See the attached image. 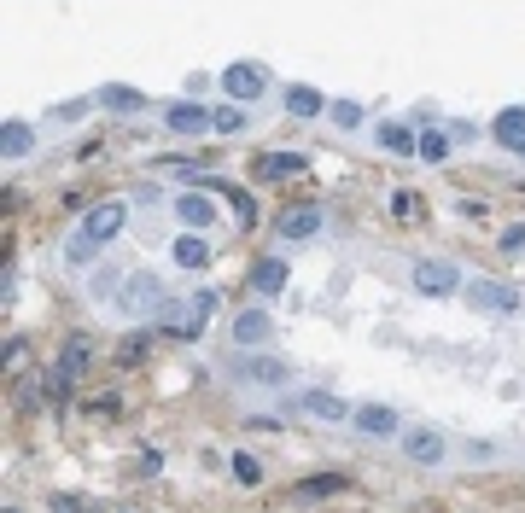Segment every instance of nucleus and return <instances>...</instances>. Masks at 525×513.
Wrapping results in <instances>:
<instances>
[{"label": "nucleus", "instance_id": "1", "mask_svg": "<svg viewBox=\"0 0 525 513\" xmlns=\"http://www.w3.org/2000/svg\"><path fill=\"white\" fill-rule=\"evenodd\" d=\"M111 304H117V315H129V321H158V309L170 304V292H164L158 274H123L117 292H111Z\"/></svg>", "mask_w": 525, "mask_h": 513}, {"label": "nucleus", "instance_id": "2", "mask_svg": "<svg viewBox=\"0 0 525 513\" xmlns=\"http://www.w3.org/2000/svg\"><path fill=\"white\" fill-rule=\"evenodd\" d=\"M269 88H275V76H269V65H257V59H234V65L222 70V94L240 100V105L263 100Z\"/></svg>", "mask_w": 525, "mask_h": 513}, {"label": "nucleus", "instance_id": "3", "mask_svg": "<svg viewBox=\"0 0 525 513\" xmlns=\"http://www.w3.org/2000/svg\"><path fill=\"white\" fill-rule=\"evenodd\" d=\"M409 274H415V292H420V298H455V292H461V280H467L455 263H438V257H420Z\"/></svg>", "mask_w": 525, "mask_h": 513}, {"label": "nucleus", "instance_id": "4", "mask_svg": "<svg viewBox=\"0 0 525 513\" xmlns=\"http://www.w3.org/2000/svg\"><path fill=\"white\" fill-rule=\"evenodd\" d=\"M403 455H409L415 467H444V461H450V444H444L432 426H409V432H403Z\"/></svg>", "mask_w": 525, "mask_h": 513}, {"label": "nucleus", "instance_id": "5", "mask_svg": "<svg viewBox=\"0 0 525 513\" xmlns=\"http://www.w3.org/2000/svg\"><path fill=\"white\" fill-rule=\"evenodd\" d=\"M123 228H129V205H117V199H111V205H94L88 216H82V234H88L94 245H111Z\"/></svg>", "mask_w": 525, "mask_h": 513}, {"label": "nucleus", "instance_id": "6", "mask_svg": "<svg viewBox=\"0 0 525 513\" xmlns=\"http://www.w3.org/2000/svg\"><path fill=\"white\" fill-rule=\"evenodd\" d=\"M350 426H356L362 438H397L403 414H397V409H385V403H356V409H350Z\"/></svg>", "mask_w": 525, "mask_h": 513}, {"label": "nucleus", "instance_id": "7", "mask_svg": "<svg viewBox=\"0 0 525 513\" xmlns=\"http://www.w3.org/2000/svg\"><path fill=\"white\" fill-rule=\"evenodd\" d=\"M286 362H275V356H240L234 362V379H245V385H269V391H280L286 385Z\"/></svg>", "mask_w": 525, "mask_h": 513}, {"label": "nucleus", "instance_id": "8", "mask_svg": "<svg viewBox=\"0 0 525 513\" xmlns=\"http://www.w3.org/2000/svg\"><path fill=\"white\" fill-rule=\"evenodd\" d=\"M251 170H257V181H298V175H310V158L304 152H263Z\"/></svg>", "mask_w": 525, "mask_h": 513}, {"label": "nucleus", "instance_id": "9", "mask_svg": "<svg viewBox=\"0 0 525 513\" xmlns=\"http://www.w3.org/2000/svg\"><path fill=\"white\" fill-rule=\"evenodd\" d=\"M467 298H473V309H485V315H508V309H520V292L502 286V280H473Z\"/></svg>", "mask_w": 525, "mask_h": 513}, {"label": "nucleus", "instance_id": "10", "mask_svg": "<svg viewBox=\"0 0 525 513\" xmlns=\"http://www.w3.org/2000/svg\"><path fill=\"white\" fill-rule=\"evenodd\" d=\"M275 234H280V240H315V234H321V205H292V210H280Z\"/></svg>", "mask_w": 525, "mask_h": 513}, {"label": "nucleus", "instance_id": "11", "mask_svg": "<svg viewBox=\"0 0 525 513\" xmlns=\"http://www.w3.org/2000/svg\"><path fill=\"white\" fill-rule=\"evenodd\" d=\"M298 409L310 414V420H327V426H350V403L345 397H333V391H304Z\"/></svg>", "mask_w": 525, "mask_h": 513}, {"label": "nucleus", "instance_id": "12", "mask_svg": "<svg viewBox=\"0 0 525 513\" xmlns=\"http://www.w3.org/2000/svg\"><path fill=\"white\" fill-rule=\"evenodd\" d=\"M164 129H170V135H210V111L193 100H175L170 111H164Z\"/></svg>", "mask_w": 525, "mask_h": 513}, {"label": "nucleus", "instance_id": "13", "mask_svg": "<svg viewBox=\"0 0 525 513\" xmlns=\"http://www.w3.org/2000/svg\"><path fill=\"white\" fill-rule=\"evenodd\" d=\"M280 105H286V117H321L327 111V94L321 88H310V82H292V88H280Z\"/></svg>", "mask_w": 525, "mask_h": 513}, {"label": "nucleus", "instance_id": "14", "mask_svg": "<svg viewBox=\"0 0 525 513\" xmlns=\"http://www.w3.org/2000/svg\"><path fill=\"white\" fill-rule=\"evenodd\" d=\"M269 333H275L269 309H240V315H234V344H240V350H257V344H269Z\"/></svg>", "mask_w": 525, "mask_h": 513}, {"label": "nucleus", "instance_id": "15", "mask_svg": "<svg viewBox=\"0 0 525 513\" xmlns=\"http://www.w3.org/2000/svg\"><path fill=\"white\" fill-rule=\"evenodd\" d=\"M175 216H181V228H216V199L210 193H181Z\"/></svg>", "mask_w": 525, "mask_h": 513}, {"label": "nucleus", "instance_id": "16", "mask_svg": "<svg viewBox=\"0 0 525 513\" xmlns=\"http://www.w3.org/2000/svg\"><path fill=\"white\" fill-rule=\"evenodd\" d=\"M374 140H380V152H391V158H415L420 152V135L409 129V123H380Z\"/></svg>", "mask_w": 525, "mask_h": 513}, {"label": "nucleus", "instance_id": "17", "mask_svg": "<svg viewBox=\"0 0 525 513\" xmlns=\"http://www.w3.org/2000/svg\"><path fill=\"white\" fill-rule=\"evenodd\" d=\"M94 105H100V111H123V117H135V111H146V94H140V88H123V82H111V88L94 94Z\"/></svg>", "mask_w": 525, "mask_h": 513}, {"label": "nucleus", "instance_id": "18", "mask_svg": "<svg viewBox=\"0 0 525 513\" xmlns=\"http://www.w3.org/2000/svg\"><path fill=\"white\" fill-rule=\"evenodd\" d=\"M82 368H88V344H65L59 350V368H53V397H65V385L82 379Z\"/></svg>", "mask_w": 525, "mask_h": 513}, {"label": "nucleus", "instance_id": "19", "mask_svg": "<svg viewBox=\"0 0 525 513\" xmlns=\"http://www.w3.org/2000/svg\"><path fill=\"white\" fill-rule=\"evenodd\" d=\"M216 309H222V292H216V286H199V292L187 298V327H193V339L210 327V315H216Z\"/></svg>", "mask_w": 525, "mask_h": 513}, {"label": "nucleus", "instance_id": "20", "mask_svg": "<svg viewBox=\"0 0 525 513\" xmlns=\"http://www.w3.org/2000/svg\"><path fill=\"white\" fill-rule=\"evenodd\" d=\"M0 152H6V164L30 158V152H35V129H30V123H18V117H12V123L0 129Z\"/></svg>", "mask_w": 525, "mask_h": 513}, {"label": "nucleus", "instance_id": "21", "mask_svg": "<svg viewBox=\"0 0 525 513\" xmlns=\"http://www.w3.org/2000/svg\"><path fill=\"white\" fill-rule=\"evenodd\" d=\"M490 135L502 140V146H525V105H508V111H496V123H490Z\"/></svg>", "mask_w": 525, "mask_h": 513}, {"label": "nucleus", "instance_id": "22", "mask_svg": "<svg viewBox=\"0 0 525 513\" xmlns=\"http://www.w3.org/2000/svg\"><path fill=\"white\" fill-rule=\"evenodd\" d=\"M280 286H286V263H280V257H263V263L251 269V292H257V298H280Z\"/></svg>", "mask_w": 525, "mask_h": 513}, {"label": "nucleus", "instance_id": "23", "mask_svg": "<svg viewBox=\"0 0 525 513\" xmlns=\"http://www.w3.org/2000/svg\"><path fill=\"white\" fill-rule=\"evenodd\" d=\"M175 263H181V269H205V263H210L205 228H193V234H181V240H175Z\"/></svg>", "mask_w": 525, "mask_h": 513}, {"label": "nucleus", "instance_id": "24", "mask_svg": "<svg viewBox=\"0 0 525 513\" xmlns=\"http://www.w3.org/2000/svg\"><path fill=\"white\" fill-rule=\"evenodd\" d=\"M210 129H216V135H240V129H245V111H240V100L216 105V111H210Z\"/></svg>", "mask_w": 525, "mask_h": 513}, {"label": "nucleus", "instance_id": "25", "mask_svg": "<svg viewBox=\"0 0 525 513\" xmlns=\"http://www.w3.org/2000/svg\"><path fill=\"white\" fill-rule=\"evenodd\" d=\"M228 467H234V479H240L245 490H257V484H263V461H257V455H251V449H240V455H234V461H228Z\"/></svg>", "mask_w": 525, "mask_h": 513}, {"label": "nucleus", "instance_id": "26", "mask_svg": "<svg viewBox=\"0 0 525 513\" xmlns=\"http://www.w3.org/2000/svg\"><path fill=\"white\" fill-rule=\"evenodd\" d=\"M420 158H426V164H444V158H450V129H426V135H420Z\"/></svg>", "mask_w": 525, "mask_h": 513}, {"label": "nucleus", "instance_id": "27", "mask_svg": "<svg viewBox=\"0 0 525 513\" xmlns=\"http://www.w3.org/2000/svg\"><path fill=\"white\" fill-rule=\"evenodd\" d=\"M94 251H100V245L76 228V234H70V245H65V263H70V269H88V263H94Z\"/></svg>", "mask_w": 525, "mask_h": 513}, {"label": "nucleus", "instance_id": "28", "mask_svg": "<svg viewBox=\"0 0 525 513\" xmlns=\"http://www.w3.org/2000/svg\"><path fill=\"white\" fill-rule=\"evenodd\" d=\"M339 490H345V479H339V473H327V479H304V484H298V496H304V502H321V496H339Z\"/></svg>", "mask_w": 525, "mask_h": 513}, {"label": "nucleus", "instance_id": "29", "mask_svg": "<svg viewBox=\"0 0 525 513\" xmlns=\"http://www.w3.org/2000/svg\"><path fill=\"white\" fill-rule=\"evenodd\" d=\"M327 117H333L339 129H356V123H362V105H356V100H333V105H327Z\"/></svg>", "mask_w": 525, "mask_h": 513}, {"label": "nucleus", "instance_id": "30", "mask_svg": "<svg viewBox=\"0 0 525 513\" xmlns=\"http://www.w3.org/2000/svg\"><path fill=\"white\" fill-rule=\"evenodd\" d=\"M82 111H88V100H65V105H53V117H59V123H76Z\"/></svg>", "mask_w": 525, "mask_h": 513}, {"label": "nucleus", "instance_id": "31", "mask_svg": "<svg viewBox=\"0 0 525 513\" xmlns=\"http://www.w3.org/2000/svg\"><path fill=\"white\" fill-rule=\"evenodd\" d=\"M391 210H397V216H420V199H409V193H397V199H391Z\"/></svg>", "mask_w": 525, "mask_h": 513}, {"label": "nucleus", "instance_id": "32", "mask_svg": "<svg viewBox=\"0 0 525 513\" xmlns=\"http://www.w3.org/2000/svg\"><path fill=\"white\" fill-rule=\"evenodd\" d=\"M502 251H508V257H514V251H525V228H508V234H502Z\"/></svg>", "mask_w": 525, "mask_h": 513}, {"label": "nucleus", "instance_id": "33", "mask_svg": "<svg viewBox=\"0 0 525 513\" xmlns=\"http://www.w3.org/2000/svg\"><path fill=\"white\" fill-rule=\"evenodd\" d=\"M520 158H525V146H520Z\"/></svg>", "mask_w": 525, "mask_h": 513}]
</instances>
